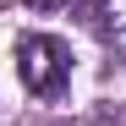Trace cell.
<instances>
[{
	"label": "cell",
	"instance_id": "cell-3",
	"mask_svg": "<svg viewBox=\"0 0 126 126\" xmlns=\"http://www.w3.org/2000/svg\"><path fill=\"white\" fill-rule=\"evenodd\" d=\"M28 6H33V11H60L66 0H28Z\"/></svg>",
	"mask_w": 126,
	"mask_h": 126
},
{
	"label": "cell",
	"instance_id": "cell-1",
	"mask_svg": "<svg viewBox=\"0 0 126 126\" xmlns=\"http://www.w3.org/2000/svg\"><path fill=\"white\" fill-rule=\"evenodd\" d=\"M16 71H22V88L33 99H60L71 82V49L55 33H28L16 44Z\"/></svg>",
	"mask_w": 126,
	"mask_h": 126
},
{
	"label": "cell",
	"instance_id": "cell-4",
	"mask_svg": "<svg viewBox=\"0 0 126 126\" xmlns=\"http://www.w3.org/2000/svg\"><path fill=\"white\" fill-rule=\"evenodd\" d=\"M93 126H115V121H93Z\"/></svg>",
	"mask_w": 126,
	"mask_h": 126
},
{
	"label": "cell",
	"instance_id": "cell-2",
	"mask_svg": "<svg viewBox=\"0 0 126 126\" xmlns=\"http://www.w3.org/2000/svg\"><path fill=\"white\" fill-rule=\"evenodd\" d=\"M104 16H110V22H104V33L126 49V0H104Z\"/></svg>",
	"mask_w": 126,
	"mask_h": 126
}]
</instances>
